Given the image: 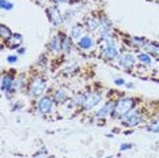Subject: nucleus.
Wrapping results in <instances>:
<instances>
[{"label": "nucleus", "instance_id": "f257e3e1", "mask_svg": "<svg viewBox=\"0 0 159 158\" xmlns=\"http://www.w3.org/2000/svg\"><path fill=\"white\" fill-rule=\"evenodd\" d=\"M136 101L133 98H129V97H122V98L117 100L114 102V112L113 116L116 118H122L126 113H129L131 110L135 108Z\"/></svg>", "mask_w": 159, "mask_h": 158}, {"label": "nucleus", "instance_id": "f03ea898", "mask_svg": "<svg viewBox=\"0 0 159 158\" xmlns=\"http://www.w3.org/2000/svg\"><path fill=\"white\" fill-rule=\"evenodd\" d=\"M101 53H102L103 59H106V60L118 59L120 51H118V46H117V44H116V40L110 38V40L103 41V44L101 45Z\"/></svg>", "mask_w": 159, "mask_h": 158}, {"label": "nucleus", "instance_id": "7ed1b4c3", "mask_svg": "<svg viewBox=\"0 0 159 158\" xmlns=\"http://www.w3.org/2000/svg\"><path fill=\"white\" fill-rule=\"evenodd\" d=\"M46 82L42 77H35L31 83L29 85V95L30 97H39L42 95V93L45 91Z\"/></svg>", "mask_w": 159, "mask_h": 158}, {"label": "nucleus", "instance_id": "20e7f679", "mask_svg": "<svg viewBox=\"0 0 159 158\" xmlns=\"http://www.w3.org/2000/svg\"><path fill=\"white\" fill-rule=\"evenodd\" d=\"M121 120H122V124H124L125 127H136V125H139L143 121V114L140 110L132 109L131 112L126 113Z\"/></svg>", "mask_w": 159, "mask_h": 158}, {"label": "nucleus", "instance_id": "39448f33", "mask_svg": "<svg viewBox=\"0 0 159 158\" xmlns=\"http://www.w3.org/2000/svg\"><path fill=\"white\" fill-rule=\"evenodd\" d=\"M14 86H15V79H14L12 75H10V74L3 75V78H2V93L6 94L7 98H11L12 93L15 91Z\"/></svg>", "mask_w": 159, "mask_h": 158}, {"label": "nucleus", "instance_id": "423d86ee", "mask_svg": "<svg viewBox=\"0 0 159 158\" xmlns=\"http://www.w3.org/2000/svg\"><path fill=\"white\" fill-rule=\"evenodd\" d=\"M53 98H50V97L48 95H44L41 97V98L37 101V105H35V108H37V112L39 114H48L53 110Z\"/></svg>", "mask_w": 159, "mask_h": 158}, {"label": "nucleus", "instance_id": "0eeeda50", "mask_svg": "<svg viewBox=\"0 0 159 158\" xmlns=\"http://www.w3.org/2000/svg\"><path fill=\"white\" fill-rule=\"evenodd\" d=\"M98 33H99V37L102 41H106V40H110L113 38V29H111V25H110V21L106 19V18H101V26L98 29Z\"/></svg>", "mask_w": 159, "mask_h": 158}, {"label": "nucleus", "instance_id": "6e6552de", "mask_svg": "<svg viewBox=\"0 0 159 158\" xmlns=\"http://www.w3.org/2000/svg\"><path fill=\"white\" fill-rule=\"evenodd\" d=\"M102 101V94L99 91H91V93H87L86 94V101L83 104V109L84 110H90L93 109L94 106H97L98 104Z\"/></svg>", "mask_w": 159, "mask_h": 158}, {"label": "nucleus", "instance_id": "1a4fd4ad", "mask_svg": "<svg viewBox=\"0 0 159 158\" xmlns=\"http://www.w3.org/2000/svg\"><path fill=\"white\" fill-rule=\"evenodd\" d=\"M97 42H95V38L93 35H89V34H84L80 40H78V46L79 49L82 51H86V52H90L95 48Z\"/></svg>", "mask_w": 159, "mask_h": 158}, {"label": "nucleus", "instance_id": "9d476101", "mask_svg": "<svg viewBox=\"0 0 159 158\" xmlns=\"http://www.w3.org/2000/svg\"><path fill=\"white\" fill-rule=\"evenodd\" d=\"M136 62V57L129 52H125V53H121L118 56V66L124 67V68H131L133 64Z\"/></svg>", "mask_w": 159, "mask_h": 158}, {"label": "nucleus", "instance_id": "9b49d317", "mask_svg": "<svg viewBox=\"0 0 159 158\" xmlns=\"http://www.w3.org/2000/svg\"><path fill=\"white\" fill-rule=\"evenodd\" d=\"M48 16L50 19V23H52L53 26H60V25L63 23V15H61V12L56 7H50L48 10Z\"/></svg>", "mask_w": 159, "mask_h": 158}, {"label": "nucleus", "instance_id": "f8f14e48", "mask_svg": "<svg viewBox=\"0 0 159 158\" xmlns=\"http://www.w3.org/2000/svg\"><path fill=\"white\" fill-rule=\"evenodd\" d=\"M113 112H114V102H107L97 112L95 117L97 118H106L109 116H113Z\"/></svg>", "mask_w": 159, "mask_h": 158}, {"label": "nucleus", "instance_id": "ddd939ff", "mask_svg": "<svg viewBox=\"0 0 159 158\" xmlns=\"http://www.w3.org/2000/svg\"><path fill=\"white\" fill-rule=\"evenodd\" d=\"M61 44H63V35L61 34L55 35L49 44V51L52 53H59L61 51Z\"/></svg>", "mask_w": 159, "mask_h": 158}, {"label": "nucleus", "instance_id": "4468645a", "mask_svg": "<svg viewBox=\"0 0 159 158\" xmlns=\"http://www.w3.org/2000/svg\"><path fill=\"white\" fill-rule=\"evenodd\" d=\"M86 29L90 31H97L101 26V18H97V16H91V18H87L86 19Z\"/></svg>", "mask_w": 159, "mask_h": 158}, {"label": "nucleus", "instance_id": "2eb2a0df", "mask_svg": "<svg viewBox=\"0 0 159 158\" xmlns=\"http://www.w3.org/2000/svg\"><path fill=\"white\" fill-rule=\"evenodd\" d=\"M53 101L57 104H64L67 101V91L64 89H57V90L53 93Z\"/></svg>", "mask_w": 159, "mask_h": 158}, {"label": "nucleus", "instance_id": "dca6fc26", "mask_svg": "<svg viewBox=\"0 0 159 158\" xmlns=\"http://www.w3.org/2000/svg\"><path fill=\"white\" fill-rule=\"evenodd\" d=\"M72 48H74V44H72V38L68 37V35H63V44H61V51L64 52V55H68L71 53Z\"/></svg>", "mask_w": 159, "mask_h": 158}, {"label": "nucleus", "instance_id": "f3484780", "mask_svg": "<svg viewBox=\"0 0 159 158\" xmlns=\"http://www.w3.org/2000/svg\"><path fill=\"white\" fill-rule=\"evenodd\" d=\"M144 51H146L147 53H150L151 56L159 57V44H155V42H146V45H144Z\"/></svg>", "mask_w": 159, "mask_h": 158}, {"label": "nucleus", "instance_id": "a211bd4d", "mask_svg": "<svg viewBox=\"0 0 159 158\" xmlns=\"http://www.w3.org/2000/svg\"><path fill=\"white\" fill-rule=\"evenodd\" d=\"M83 26L80 25H75V26H72L71 29V33H70V37L72 40H80L83 37Z\"/></svg>", "mask_w": 159, "mask_h": 158}, {"label": "nucleus", "instance_id": "6ab92c4d", "mask_svg": "<svg viewBox=\"0 0 159 158\" xmlns=\"http://www.w3.org/2000/svg\"><path fill=\"white\" fill-rule=\"evenodd\" d=\"M136 59L139 60L140 63L146 64V66H151V64L154 63V59H152V57H151L150 53H147V52H140L139 55L136 56Z\"/></svg>", "mask_w": 159, "mask_h": 158}, {"label": "nucleus", "instance_id": "aec40b11", "mask_svg": "<svg viewBox=\"0 0 159 158\" xmlns=\"http://www.w3.org/2000/svg\"><path fill=\"white\" fill-rule=\"evenodd\" d=\"M12 31L11 29H10L8 26H6V25H0V37H2V40H10L12 37Z\"/></svg>", "mask_w": 159, "mask_h": 158}, {"label": "nucleus", "instance_id": "412c9836", "mask_svg": "<svg viewBox=\"0 0 159 158\" xmlns=\"http://www.w3.org/2000/svg\"><path fill=\"white\" fill-rule=\"evenodd\" d=\"M146 42L147 41L142 37H131L129 38V44H131L132 46H135V48H144Z\"/></svg>", "mask_w": 159, "mask_h": 158}, {"label": "nucleus", "instance_id": "4be33fe9", "mask_svg": "<svg viewBox=\"0 0 159 158\" xmlns=\"http://www.w3.org/2000/svg\"><path fill=\"white\" fill-rule=\"evenodd\" d=\"M86 101V93H79L72 98V105L75 106H83V104Z\"/></svg>", "mask_w": 159, "mask_h": 158}, {"label": "nucleus", "instance_id": "5701e85b", "mask_svg": "<svg viewBox=\"0 0 159 158\" xmlns=\"http://www.w3.org/2000/svg\"><path fill=\"white\" fill-rule=\"evenodd\" d=\"M14 89H15V91H23L26 89V79H25V77H19L15 79Z\"/></svg>", "mask_w": 159, "mask_h": 158}, {"label": "nucleus", "instance_id": "b1692460", "mask_svg": "<svg viewBox=\"0 0 159 158\" xmlns=\"http://www.w3.org/2000/svg\"><path fill=\"white\" fill-rule=\"evenodd\" d=\"M20 42H22V35L20 34H14L12 37L8 40L10 48H18V46L20 45Z\"/></svg>", "mask_w": 159, "mask_h": 158}, {"label": "nucleus", "instance_id": "393cba45", "mask_svg": "<svg viewBox=\"0 0 159 158\" xmlns=\"http://www.w3.org/2000/svg\"><path fill=\"white\" fill-rule=\"evenodd\" d=\"M148 130L151 132H155V134H159V118L151 121V123L148 124Z\"/></svg>", "mask_w": 159, "mask_h": 158}, {"label": "nucleus", "instance_id": "a878e982", "mask_svg": "<svg viewBox=\"0 0 159 158\" xmlns=\"http://www.w3.org/2000/svg\"><path fill=\"white\" fill-rule=\"evenodd\" d=\"M0 7H2V10H4V11H11L14 8V4L11 2H8V0H0Z\"/></svg>", "mask_w": 159, "mask_h": 158}, {"label": "nucleus", "instance_id": "bb28decb", "mask_svg": "<svg viewBox=\"0 0 159 158\" xmlns=\"http://www.w3.org/2000/svg\"><path fill=\"white\" fill-rule=\"evenodd\" d=\"M7 62H8L10 64H15V63L18 62V57H16V56H14V55H11V56L7 57Z\"/></svg>", "mask_w": 159, "mask_h": 158}, {"label": "nucleus", "instance_id": "cd10ccee", "mask_svg": "<svg viewBox=\"0 0 159 158\" xmlns=\"http://www.w3.org/2000/svg\"><path fill=\"white\" fill-rule=\"evenodd\" d=\"M114 83L118 85V86H122V85H125V81L122 78H116L114 79Z\"/></svg>", "mask_w": 159, "mask_h": 158}, {"label": "nucleus", "instance_id": "c85d7f7f", "mask_svg": "<svg viewBox=\"0 0 159 158\" xmlns=\"http://www.w3.org/2000/svg\"><path fill=\"white\" fill-rule=\"evenodd\" d=\"M132 145H129V143H122L121 147H120V150L121 151H125V150H128V149H131Z\"/></svg>", "mask_w": 159, "mask_h": 158}, {"label": "nucleus", "instance_id": "c756f323", "mask_svg": "<svg viewBox=\"0 0 159 158\" xmlns=\"http://www.w3.org/2000/svg\"><path fill=\"white\" fill-rule=\"evenodd\" d=\"M19 108H22V104H15V105L12 106V110L15 112V110H16V109H19Z\"/></svg>", "mask_w": 159, "mask_h": 158}, {"label": "nucleus", "instance_id": "7c9ffc66", "mask_svg": "<svg viewBox=\"0 0 159 158\" xmlns=\"http://www.w3.org/2000/svg\"><path fill=\"white\" fill-rule=\"evenodd\" d=\"M53 2H55L56 4H63V3H67L68 0H53Z\"/></svg>", "mask_w": 159, "mask_h": 158}, {"label": "nucleus", "instance_id": "2f4dec72", "mask_svg": "<svg viewBox=\"0 0 159 158\" xmlns=\"http://www.w3.org/2000/svg\"><path fill=\"white\" fill-rule=\"evenodd\" d=\"M126 85V87H128V89H132L133 87V83H125Z\"/></svg>", "mask_w": 159, "mask_h": 158}, {"label": "nucleus", "instance_id": "473e14b6", "mask_svg": "<svg viewBox=\"0 0 159 158\" xmlns=\"http://www.w3.org/2000/svg\"><path fill=\"white\" fill-rule=\"evenodd\" d=\"M18 52H19V53H25V49L23 48H18Z\"/></svg>", "mask_w": 159, "mask_h": 158}, {"label": "nucleus", "instance_id": "72a5a7b5", "mask_svg": "<svg viewBox=\"0 0 159 158\" xmlns=\"http://www.w3.org/2000/svg\"><path fill=\"white\" fill-rule=\"evenodd\" d=\"M35 158H39V157H35Z\"/></svg>", "mask_w": 159, "mask_h": 158}]
</instances>
